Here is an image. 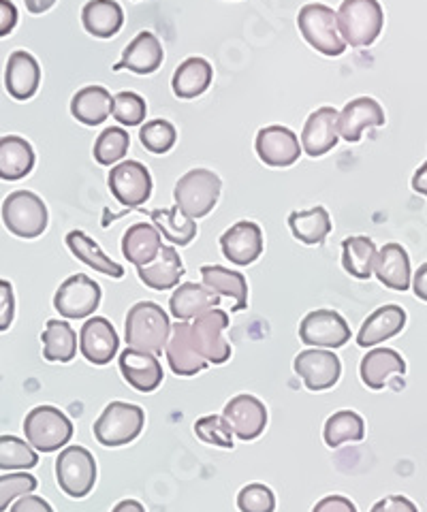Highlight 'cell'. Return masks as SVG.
<instances>
[{
    "mask_svg": "<svg viewBox=\"0 0 427 512\" xmlns=\"http://www.w3.org/2000/svg\"><path fill=\"white\" fill-rule=\"evenodd\" d=\"M169 314L154 301H139L126 314L124 338L129 348L161 355L171 335Z\"/></svg>",
    "mask_w": 427,
    "mask_h": 512,
    "instance_id": "6da1fadb",
    "label": "cell"
},
{
    "mask_svg": "<svg viewBox=\"0 0 427 512\" xmlns=\"http://www.w3.org/2000/svg\"><path fill=\"white\" fill-rule=\"evenodd\" d=\"M385 11L378 0H342L338 9L340 35L351 47H368L381 37Z\"/></svg>",
    "mask_w": 427,
    "mask_h": 512,
    "instance_id": "7a4b0ae2",
    "label": "cell"
},
{
    "mask_svg": "<svg viewBox=\"0 0 427 512\" xmlns=\"http://www.w3.org/2000/svg\"><path fill=\"white\" fill-rule=\"evenodd\" d=\"M297 26L302 37L316 52L323 56H342L346 52V41L338 28V11L323 3H310L299 9Z\"/></svg>",
    "mask_w": 427,
    "mask_h": 512,
    "instance_id": "3957f363",
    "label": "cell"
},
{
    "mask_svg": "<svg viewBox=\"0 0 427 512\" xmlns=\"http://www.w3.org/2000/svg\"><path fill=\"white\" fill-rule=\"evenodd\" d=\"M220 190H223V182L214 171L191 169L176 182L173 199H176V205L186 216L197 220L214 210L220 199Z\"/></svg>",
    "mask_w": 427,
    "mask_h": 512,
    "instance_id": "277c9868",
    "label": "cell"
},
{
    "mask_svg": "<svg viewBox=\"0 0 427 512\" xmlns=\"http://www.w3.org/2000/svg\"><path fill=\"white\" fill-rule=\"evenodd\" d=\"M24 434L35 451L54 453L73 438V423L65 412L54 406H37L26 414Z\"/></svg>",
    "mask_w": 427,
    "mask_h": 512,
    "instance_id": "5b68a950",
    "label": "cell"
},
{
    "mask_svg": "<svg viewBox=\"0 0 427 512\" xmlns=\"http://www.w3.org/2000/svg\"><path fill=\"white\" fill-rule=\"evenodd\" d=\"M47 207L30 190H15L3 201V222L15 237L35 239L47 229Z\"/></svg>",
    "mask_w": 427,
    "mask_h": 512,
    "instance_id": "8992f818",
    "label": "cell"
},
{
    "mask_svg": "<svg viewBox=\"0 0 427 512\" xmlns=\"http://www.w3.org/2000/svg\"><path fill=\"white\" fill-rule=\"evenodd\" d=\"M146 414L135 404L112 402L107 404L94 423V438L103 446H124L133 442L144 429Z\"/></svg>",
    "mask_w": 427,
    "mask_h": 512,
    "instance_id": "52a82bcc",
    "label": "cell"
},
{
    "mask_svg": "<svg viewBox=\"0 0 427 512\" xmlns=\"http://www.w3.org/2000/svg\"><path fill=\"white\" fill-rule=\"evenodd\" d=\"M56 480L69 498H86L97 483V461L84 446L62 448L56 459Z\"/></svg>",
    "mask_w": 427,
    "mask_h": 512,
    "instance_id": "ba28073f",
    "label": "cell"
},
{
    "mask_svg": "<svg viewBox=\"0 0 427 512\" xmlns=\"http://www.w3.org/2000/svg\"><path fill=\"white\" fill-rule=\"evenodd\" d=\"M229 327V314L220 308L208 310L193 318L191 340L199 355L214 365H223L231 359V344L225 338Z\"/></svg>",
    "mask_w": 427,
    "mask_h": 512,
    "instance_id": "9c48e42d",
    "label": "cell"
},
{
    "mask_svg": "<svg viewBox=\"0 0 427 512\" xmlns=\"http://www.w3.org/2000/svg\"><path fill=\"white\" fill-rule=\"evenodd\" d=\"M107 184L116 201L124 207L144 205L152 195V175L139 160H122L107 175Z\"/></svg>",
    "mask_w": 427,
    "mask_h": 512,
    "instance_id": "30bf717a",
    "label": "cell"
},
{
    "mask_svg": "<svg viewBox=\"0 0 427 512\" xmlns=\"http://www.w3.org/2000/svg\"><path fill=\"white\" fill-rule=\"evenodd\" d=\"M101 303V286L84 274H75L58 286L54 308L69 320L88 318Z\"/></svg>",
    "mask_w": 427,
    "mask_h": 512,
    "instance_id": "8fae6325",
    "label": "cell"
},
{
    "mask_svg": "<svg viewBox=\"0 0 427 512\" xmlns=\"http://www.w3.org/2000/svg\"><path fill=\"white\" fill-rule=\"evenodd\" d=\"M299 340L312 348H340L351 340V327L334 310H314L299 325Z\"/></svg>",
    "mask_w": 427,
    "mask_h": 512,
    "instance_id": "7c38bea8",
    "label": "cell"
},
{
    "mask_svg": "<svg viewBox=\"0 0 427 512\" xmlns=\"http://www.w3.org/2000/svg\"><path fill=\"white\" fill-rule=\"evenodd\" d=\"M255 150H257V156L261 158V163L276 169L295 165L304 152L299 137L291 131V128L280 126V124L261 128L255 139Z\"/></svg>",
    "mask_w": 427,
    "mask_h": 512,
    "instance_id": "4fadbf2b",
    "label": "cell"
},
{
    "mask_svg": "<svg viewBox=\"0 0 427 512\" xmlns=\"http://www.w3.org/2000/svg\"><path fill=\"white\" fill-rule=\"evenodd\" d=\"M293 370L304 380L306 387L316 393L336 387L342 374V363L327 348H310L295 357Z\"/></svg>",
    "mask_w": 427,
    "mask_h": 512,
    "instance_id": "5bb4252c",
    "label": "cell"
},
{
    "mask_svg": "<svg viewBox=\"0 0 427 512\" xmlns=\"http://www.w3.org/2000/svg\"><path fill=\"white\" fill-rule=\"evenodd\" d=\"M340 139V111L334 107H319L308 116L299 141L308 156L319 158L334 150Z\"/></svg>",
    "mask_w": 427,
    "mask_h": 512,
    "instance_id": "9a60e30c",
    "label": "cell"
},
{
    "mask_svg": "<svg viewBox=\"0 0 427 512\" xmlns=\"http://www.w3.org/2000/svg\"><path fill=\"white\" fill-rule=\"evenodd\" d=\"M223 416L233 434L246 442L259 438L267 425L265 404L255 395H248V393L235 395L233 399H229L223 410Z\"/></svg>",
    "mask_w": 427,
    "mask_h": 512,
    "instance_id": "2e32d148",
    "label": "cell"
},
{
    "mask_svg": "<svg viewBox=\"0 0 427 512\" xmlns=\"http://www.w3.org/2000/svg\"><path fill=\"white\" fill-rule=\"evenodd\" d=\"M120 338L114 325L103 316H92L79 331V350L86 361L94 365H107L118 355Z\"/></svg>",
    "mask_w": 427,
    "mask_h": 512,
    "instance_id": "e0dca14e",
    "label": "cell"
},
{
    "mask_svg": "<svg viewBox=\"0 0 427 512\" xmlns=\"http://www.w3.org/2000/svg\"><path fill=\"white\" fill-rule=\"evenodd\" d=\"M220 250L235 265H250L263 254V231L257 222L240 220L220 237Z\"/></svg>",
    "mask_w": 427,
    "mask_h": 512,
    "instance_id": "ac0fdd59",
    "label": "cell"
},
{
    "mask_svg": "<svg viewBox=\"0 0 427 512\" xmlns=\"http://www.w3.org/2000/svg\"><path fill=\"white\" fill-rule=\"evenodd\" d=\"M165 60L163 43L150 30L137 32V37L124 47L120 60L114 64V71H131L135 75H152L161 69Z\"/></svg>",
    "mask_w": 427,
    "mask_h": 512,
    "instance_id": "d6986e66",
    "label": "cell"
},
{
    "mask_svg": "<svg viewBox=\"0 0 427 512\" xmlns=\"http://www.w3.org/2000/svg\"><path fill=\"white\" fill-rule=\"evenodd\" d=\"M165 355L173 374L178 376H195L210 365L193 346L191 323H188V320H178V323L171 327L169 342L165 346Z\"/></svg>",
    "mask_w": 427,
    "mask_h": 512,
    "instance_id": "ffe728a7",
    "label": "cell"
},
{
    "mask_svg": "<svg viewBox=\"0 0 427 512\" xmlns=\"http://www.w3.org/2000/svg\"><path fill=\"white\" fill-rule=\"evenodd\" d=\"M120 372L124 380L139 393H152L163 382V365L152 352L126 348L120 355Z\"/></svg>",
    "mask_w": 427,
    "mask_h": 512,
    "instance_id": "44dd1931",
    "label": "cell"
},
{
    "mask_svg": "<svg viewBox=\"0 0 427 512\" xmlns=\"http://www.w3.org/2000/svg\"><path fill=\"white\" fill-rule=\"evenodd\" d=\"M385 109L372 96H359L346 103L340 111V137L349 143H357L366 128L385 126Z\"/></svg>",
    "mask_w": 427,
    "mask_h": 512,
    "instance_id": "7402d4cb",
    "label": "cell"
},
{
    "mask_svg": "<svg viewBox=\"0 0 427 512\" xmlns=\"http://www.w3.org/2000/svg\"><path fill=\"white\" fill-rule=\"evenodd\" d=\"M41 84V67L33 54L24 50L13 52L5 69V88L15 101H28L37 94Z\"/></svg>",
    "mask_w": 427,
    "mask_h": 512,
    "instance_id": "603a6c76",
    "label": "cell"
},
{
    "mask_svg": "<svg viewBox=\"0 0 427 512\" xmlns=\"http://www.w3.org/2000/svg\"><path fill=\"white\" fill-rule=\"evenodd\" d=\"M406 327V312L395 306V303H389V306L378 308L372 312L357 333V344L361 348H372L383 344L391 338H395L402 329Z\"/></svg>",
    "mask_w": 427,
    "mask_h": 512,
    "instance_id": "cb8c5ba5",
    "label": "cell"
},
{
    "mask_svg": "<svg viewBox=\"0 0 427 512\" xmlns=\"http://www.w3.org/2000/svg\"><path fill=\"white\" fill-rule=\"evenodd\" d=\"M374 276L391 291L404 293L413 284V271H410V256L400 244H385L378 250Z\"/></svg>",
    "mask_w": 427,
    "mask_h": 512,
    "instance_id": "d4e9b609",
    "label": "cell"
},
{
    "mask_svg": "<svg viewBox=\"0 0 427 512\" xmlns=\"http://www.w3.org/2000/svg\"><path fill=\"white\" fill-rule=\"evenodd\" d=\"M220 295H216L212 288L197 282H184L176 286L171 299H169V312L178 320H193L208 310L218 308Z\"/></svg>",
    "mask_w": 427,
    "mask_h": 512,
    "instance_id": "484cf974",
    "label": "cell"
},
{
    "mask_svg": "<svg viewBox=\"0 0 427 512\" xmlns=\"http://www.w3.org/2000/svg\"><path fill=\"white\" fill-rule=\"evenodd\" d=\"M139 280L144 282L152 291H171V288L180 286L184 276V263L180 259L178 250L173 246H163L156 259L144 267H137Z\"/></svg>",
    "mask_w": 427,
    "mask_h": 512,
    "instance_id": "4316f807",
    "label": "cell"
},
{
    "mask_svg": "<svg viewBox=\"0 0 427 512\" xmlns=\"http://www.w3.org/2000/svg\"><path fill=\"white\" fill-rule=\"evenodd\" d=\"M163 250V235L150 222H137L126 229L122 237L124 259L135 267H144L152 263L158 252Z\"/></svg>",
    "mask_w": 427,
    "mask_h": 512,
    "instance_id": "83f0119b",
    "label": "cell"
},
{
    "mask_svg": "<svg viewBox=\"0 0 427 512\" xmlns=\"http://www.w3.org/2000/svg\"><path fill=\"white\" fill-rule=\"evenodd\" d=\"M404 372H406V361L402 359L400 352H395L393 348H374L361 359V365H359L361 382L374 391L383 389L393 376L404 374Z\"/></svg>",
    "mask_w": 427,
    "mask_h": 512,
    "instance_id": "f1b7e54d",
    "label": "cell"
},
{
    "mask_svg": "<svg viewBox=\"0 0 427 512\" xmlns=\"http://www.w3.org/2000/svg\"><path fill=\"white\" fill-rule=\"evenodd\" d=\"M114 109V96L105 86H86L77 90L71 99V114L77 122L86 126H99Z\"/></svg>",
    "mask_w": 427,
    "mask_h": 512,
    "instance_id": "f546056e",
    "label": "cell"
},
{
    "mask_svg": "<svg viewBox=\"0 0 427 512\" xmlns=\"http://www.w3.org/2000/svg\"><path fill=\"white\" fill-rule=\"evenodd\" d=\"M212 79H214L212 64L205 58L193 56V58H186L176 69V73H173L171 88L178 99L188 101V99H197V96H201L205 90H208L212 86Z\"/></svg>",
    "mask_w": 427,
    "mask_h": 512,
    "instance_id": "4dcf8cb0",
    "label": "cell"
},
{
    "mask_svg": "<svg viewBox=\"0 0 427 512\" xmlns=\"http://www.w3.org/2000/svg\"><path fill=\"white\" fill-rule=\"evenodd\" d=\"M35 150L24 137H0V180L18 182L33 171Z\"/></svg>",
    "mask_w": 427,
    "mask_h": 512,
    "instance_id": "1f68e13d",
    "label": "cell"
},
{
    "mask_svg": "<svg viewBox=\"0 0 427 512\" xmlns=\"http://www.w3.org/2000/svg\"><path fill=\"white\" fill-rule=\"evenodd\" d=\"M201 280L216 295L229 297L233 301V312H242L248 306V282L240 271L227 269L223 265H203Z\"/></svg>",
    "mask_w": 427,
    "mask_h": 512,
    "instance_id": "d6a6232c",
    "label": "cell"
},
{
    "mask_svg": "<svg viewBox=\"0 0 427 512\" xmlns=\"http://www.w3.org/2000/svg\"><path fill=\"white\" fill-rule=\"evenodd\" d=\"M82 24L88 35L112 39L124 26V11L116 0H88L82 9Z\"/></svg>",
    "mask_w": 427,
    "mask_h": 512,
    "instance_id": "836d02e7",
    "label": "cell"
},
{
    "mask_svg": "<svg viewBox=\"0 0 427 512\" xmlns=\"http://www.w3.org/2000/svg\"><path fill=\"white\" fill-rule=\"evenodd\" d=\"M41 342L43 359L50 363H69L77 355V333L67 320H47Z\"/></svg>",
    "mask_w": 427,
    "mask_h": 512,
    "instance_id": "e575fe53",
    "label": "cell"
},
{
    "mask_svg": "<svg viewBox=\"0 0 427 512\" xmlns=\"http://www.w3.org/2000/svg\"><path fill=\"white\" fill-rule=\"evenodd\" d=\"M67 246L75 254V259H79L90 269L99 271V274L116 278V280L124 276V267L109 259V256L99 248V244L94 242V239H90L84 231H71L67 235Z\"/></svg>",
    "mask_w": 427,
    "mask_h": 512,
    "instance_id": "d590c367",
    "label": "cell"
},
{
    "mask_svg": "<svg viewBox=\"0 0 427 512\" xmlns=\"http://www.w3.org/2000/svg\"><path fill=\"white\" fill-rule=\"evenodd\" d=\"M378 248L366 235L346 237L342 242V267L346 274L357 280H368L374 276Z\"/></svg>",
    "mask_w": 427,
    "mask_h": 512,
    "instance_id": "8d00e7d4",
    "label": "cell"
},
{
    "mask_svg": "<svg viewBox=\"0 0 427 512\" xmlns=\"http://www.w3.org/2000/svg\"><path fill=\"white\" fill-rule=\"evenodd\" d=\"M289 229L302 244L319 246L331 233V216L323 205H314L310 210L293 212L289 216Z\"/></svg>",
    "mask_w": 427,
    "mask_h": 512,
    "instance_id": "74e56055",
    "label": "cell"
},
{
    "mask_svg": "<svg viewBox=\"0 0 427 512\" xmlns=\"http://www.w3.org/2000/svg\"><path fill=\"white\" fill-rule=\"evenodd\" d=\"M154 227L173 246H188L197 237V222L195 218L186 216L180 207H169V210H154L150 214Z\"/></svg>",
    "mask_w": 427,
    "mask_h": 512,
    "instance_id": "f35d334b",
    "label": "cell"
},
{
    "mask_svg": "<svg viewBox=\"0 0 427 512\" xmlns=\"http://www.w3.org/2000/svg\"><path fill=\"white\" fill-rule=\"evenodd\" d=\"M363 436H366V423L353 410H340L331 414L323 429L325 444L331 448H338L344 442H361Z\"/></svg>",
    "mask_w": 427,
    "mask_h": 512,
    "instance_id": "ab89813d",
    "label": "cell"
},
{
    "mask_svg": "<svg viewBox=\"0 0 427 512\" xmlns=\"http://www.w3.org/2000/svg\"><path fill=\"white\" fill-rule=\"evenodd\" d=\"M131 148V137L120 126H109L94 141V160L103 167L118 165Z\"/></svg>",
    "mask_w": 427,
    "mask_h": 512,
    "instance_id": "60d3db41",
    "label": "cell"
},
{
    "mask_svg": "<svg viewBox=\"0 0 427 512\" xmlns=\"http://www.w3.org/2000/svg\"><path fill=\"white\" fill-rule=\"evenodd\" d=\"M39 463V455L28 440L18 436H0V470L26 472Z\"/></svg>",
    "mask_w": 427,
    "mask_h": 512,
    "instance_id": "b9f144b4",
    "label": "cell"
},
{
    "mask_svg": "<svg viewBox=\"0 0 427 512\" xmlns=\"http://www.w3.org/2000/svg\"><path fill=\"white\" fill-rule=\"evenodd\" d=\"M139 141L152 154H167L178 141V131L169 120L156 118L146 122L139 131Z\"/></svg>",
    "mask_w": 427,
    "mask_h": 512,
    "instance_id": "7bdbcfd3",
    "label": "cell"
},
{
    "mask_svg": "<svg viewBox=\"0 0 427 512\" xmlns=\"http://www.w3.org/2000/svg\"><path fill=\"white\" fill-rule=\"evenodd\" d=\"M148 114V105L144 101V96H139L137 92H118L114 96V109L112 116L124 126H139L146 120Z\"/></svg>",
    "mask_w": 427,
    "mask_h": 512,
    "instance_id": "ee69618b",
    "label": "cell"
},
{
    "mask_svg": "<svg viewBox=\"0 0 427 512\" xmlns=\"http://www.w3.org/2000/svg\"><path fill=\"white\" fill-rule=\"evenodd\" d=\"M195 436L205 444H212L218 448H233V431L225 421V416H203V419L195 423Z\"/></svg>",
    "mask_w": 427,
    "mask_h": 512,
    "instance_id": "f6af8a7d",
    "label": "cell"
},
{
    "mask_svg": "<svg viewBox=\"0 0 427 512\" xmlns=\"http://www.w3.org/2000/svg\"><path fill=\"white\" fill-rule=\"evenodd\" d=\"M37 489V478L28 472H9L0 476V512H5L13 500Z\"/></svg>",
    "mask_w": 427,
    "mask_h": 512,
    "instance_id": "bcb514c9",
    "label": "cell"
},
{
    "mask_svg": "<svg viewBox=\"0 0 427 512\" xmlns=\"http://www.w3.org/2000/svg\"><path fill=\"white\" fill-rule=\"evenodd\" d=\"M237 508L242 512H274L276 495L270 487L261 483L246 485L237 495Z\"/></svg>",
    "mask_w": 427,
    "mask_h": 512,
    "instance_id": "7dc6e473",
    "label": "cell"
},
{
    "mask_svg": "<svg viewBox=\"0 0 427 512\" xmlns=\"http://www.w3.org/2000/svg\"><path fill=\"white\" fill-rule=\"evenodd\" d=\"M15 316V295L13 286L7 280H0V331H7Z\"/></svg>",
    "mask_w": 427,
    "mask_h": 512,
    "instance_id": "c3c4849f",
    "label": "cell"
},
{
    "mask_svg": "<svg viewBox=\"0 0 427 512\" xmlns=\"http://www.w3.org/2000/svg\"><path fill=\"white\" fill-rule=\"evenodd\" d=\"M370 512H419L417 506L404 495H389V498L376 502Z\"/></svg>",
    "mask_w": 427,
    "mask_h": 512,
    "instance_id": "681fc988",
    "label": "cell"
},
{
    "mask_svg": "<svg viewBox=\"0 0 427 512\" xmlns=\"http://www.w3.org/2000/svg\"><path fill=\"white\" fill-rule=\"evenodd\" d=\"M312 512H357V506L344 495H327L321 502H316Z\"/></svg>",
    "mask_w": 427,
    "mask_h": 512,
    "instance_id": "f907efd6",
    "label": "cell"
},
{
    "mask_svg": "<svg viewBox=\"0 0 427 512\" xmlns=\"http://www.w3.org/2000/svg\"><path fill=\"white\" fill-rule=\"evenodd\" d=\"M9 512H54L50 502H45L39 495H22V498L11 506Z\"/></svg>",
    "mask_w": 427,
    "mask_h": 512,
    "instance_id": "816d5d0a",
    "label": "cell"
},
{
    "mask_svg": "<svg viewBox=\"0 0 427 512\" xmlns=\"http://www.w3.org/2000/svg\"><path fill=\"white\" fill-rule=\"evenodd\" d=\"M15 24H18V7L11 0H0V37L11 35Z\"/></svg>",
    "mask_w": 427,
    "mask_h": 512,
    "instance_id": "f5cc1de1",
    "label": "cell"
},
{
    "mask_svg": "<svg viewBox=\"0 0 427 512\" xmlns=\"http://www.w3.org/2000/svg\"><path fill=\"white\" fill-rule=\"evenodd\" d=\"M413 291L421 301H427V263L421 265L413 276Z\"/></svg>",
    "mask_w": 427,
    "mask_h": 512,
    "instance_id": "db71d44e",
    "label": "cell"
},
{
    "mask_svg": "<svg viewBox=\"0 0 427 512\" xmlns=\"http://www.w3.org/2000/svg\"><path fill=\"white\" fill-rule=\"evenodd\" d=\"M413 190L419 192V195L427 197V160L413 175Z\"/></svg>",
    "mask_w": 427,
    "mask_h": 512,
    "instance_id": "11a10c76",
    "label": "cell"
},
{
    "mask_svg": "<svg viewBox=\"0 0 427 512\" xmlns=\"http://www.w3.org/2000/svg\"><path fill=\"white\" fill-rule=\"evenodd\" d=\"M24 3H26V9H28L30 13L39 15V13L50 11V9L56 5V0H24Z\"/></svg>",
    "mask_w": 427,
    "mask_h": 512,
    "instance_id": "9f6ffc18",
    "label": "cell"
},
{
    "mask_svg": "<svg viewBox=\"0 0 427 512\" xmlns=\"http://www.w3.org/2000/svg\"><path fill=\"white\" fill-rule=\"evenodd\" d=\"M112 512H146V508L141 506V502H137V500H122L114 506Z\"/></svg>",
    "mask_w": 427,
    "mask_h": 512,
    "instance_id": "6f0895ef",
    "label": "cell"
}]
</instances>
